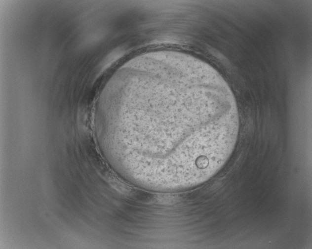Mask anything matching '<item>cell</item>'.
<instances>
[{"label": "cell", "instance_id": "6da1fadb", "mask_svg": "<svg viewBox=\"0 0 312 249\" xmlns=\"http://www.w3.org/2000/svg\"><path fill=\"white\" fill-rule=\"evenodd\" d=\"M125 129L134 171L180 191L210 179L238 139L235 98L223 78L196 76L160 81L127 101Z\"/></svg>", "mask_w": 312, "mask_h": 249}]
</instances>
